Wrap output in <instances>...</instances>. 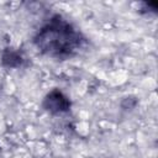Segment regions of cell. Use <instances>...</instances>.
Here are the masks:
<instances>
[{
  "label": "cell",
  "instance_id": "6da1fadb",
  "mask_svg": "<svg viewBox=\"0 0 158 158\" xmlns=\"http://www.w3.org/2000/svg\"><path fill=\"white\" fill-rule=\"evenodd\" d=\"M80 41L79 33L59 16L53 17L36 37L38 48L56 57L69 56L80 46Z\"/></svg>",
  "mask_w": 158,
  "mask_h": 158
},
{
  "label": "cell",
  "instance_id": "7a4b0ae2",
  "mask_svg": "<svg viewBox=\"0 0 158 158\" xmlns=\"http://www.w3.org/2000/svg\"><path fill=\"white\" fill-rule=\"evenodd\" d=\"M44 106L49 112L60 114L69 109V99L59 90H52L44 99Z\"/></svg>",
  "mask_w": 158,
  "mask_h": 158
},
{
  "label": "cell",
  "instance_id": "3957f363",
  "mask_svg": "<svg viewBox=\"0 0 158 158\" xmlns=\"http://www.w3.org/2000/svg\"><path fill=\"white\" fill-rule=\"evenodd\" d=\"M2 60L9 67H20L23 62V57L19 51L7 49L2 56Z\"/></svg>",
  "mask_w": 158,
  "mask_h": 158
}]
</instances>
